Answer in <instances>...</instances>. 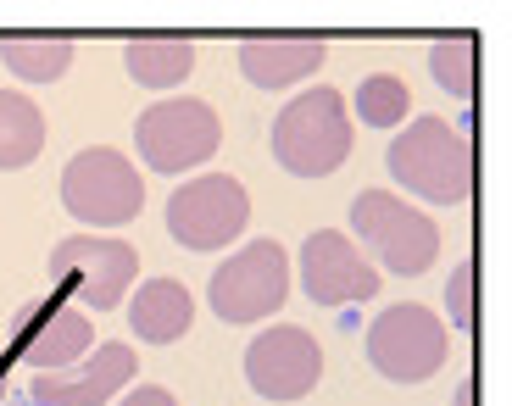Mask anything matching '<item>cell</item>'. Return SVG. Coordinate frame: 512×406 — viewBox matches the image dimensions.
I'll list each match as a JSON object with an SVG mask.
<instances>
[{
    "mask_svg": "<svg viewBox=\"0 0 512 406\" xmlns=\"http://www.w3.org/2000/svg\"><path fill=\"white\" fill-rule=\"evenodd\" d=\"M301 290L318 306H357L379 295V267L340 229H318L301 245Z\"/></svg>",
    "mask_w": 512,
    "mask_h": 406,
    "instance_id": "11",
    "label": "cell"
},
{
    "mask_svg": "<svg viewBox=\"0 0 512 406\" xmlns=\"http://www.w3.org/2000/svg\"><path fill=\"white\" fill-rule=\"evenodd\" d=\"M384 167L407 195L429 206H462L474 195V140L446 117H418L390 140Z\"/></svg>",
    "mask_w": 512,
    "mask_h": 406,
    "instance_id": "1",
    "label": "cell"
},
{
    "mask_svg": "<svg viewBox=\"0 0 512 406\" xmlns=\"http://www.w3.org/2000/svg\"><path fill=\"white\" fill-rule=\"evenodd\" d=\"M112 406H179V401H173V390H162V384H140V390L117 395Z\"/></svg>",
    "mask_w": 512,
    "mask_h": 406,
    "instance_id": "22",
    "label": "cell"
},
{
    "mask_svg": "<svg viewBox=\"0 0 512 406\" xmlns=\"http://www.w3.org/2000/svg\"><path fill=\"white\" fill-rule=\"evenodd\" d=\"M6 368H12V356L0 351V390H6Z\"/></svg>",
    "mask_w": 512,
    "mask_h": 406,
    "instance_id": "23",
    "label": "cell"
},
{
    "mask_svg": "<svg viewBox=\"0 0 512 406\" xmlns=\"http://www.w3.org/2000/svg\"><path fill=\"white\" fill-rule=\"evenodd\" d=\"M245 223H251V195L229 173H195L167 195V234L184 251H223L245 234Z\"/></svg>",
    "mask_w": 512,
    "mask_h": 406,
    "instance_id": "7",
    "label": "cell"
},
{
    "mask_svg": "<svg viewBox=\"0 0 512 406\" xmlns=\"http://www.w3.org/2000/svg\"><path fill=\"white\" fill-rule=\"evenodd\" d=\"M329 62V45L307 34H256L240 39V73L251 89H290L301 78H312Z\"/></svg>",
    "mask_w": 512,
    "mask_h": 406,
    "instance_id": "14",
    "label": "cell"
},
{
    "mask_svg": "<svg viewBox=\"0 0 512 406\" xmlns=\"http://www.w3.org/2000/svg\"><path fill=\"white\" fill-rule=\"evenodd\" d=\"M206 301L223 323H262L290 301V251L279 240H251L212 273Z\"/></svg>",
    "mask_w": 512,
    "mask_h": 406,
    "instance_id": "8",
    "label": "cell"
},
{
    "mask_svg": "<svg viewBox=\"0 0 512 406\" xmlns=\"http://www.w3.org/2000/svg\"><path fill=\"white\" fill-rule=\"evenodd\" d=\"M351 156V112L346 95L329 84L295 95L273 123V162L290 178H329Z\"/></svg>",
    "mask_w": 512,
    "mask_h": 406,
    "instance_id": "2",
    "label": "cell"
},
{
    "mask_svg": "<svg viewBox=\"0 0 512 406\" xmlns=\"http://www.w3.org/2000/svg\"><path fill=\"white\" fill-rule=\"evenodd\" d=\"M368 362L390 384H423L446 368V323L429 306H390L368 329Z\"/></svg>",
    "mask_w": 512,
    "mask_h": 406,
    "instance_id": "9",
    "label": "cell"
},
{
    "mask_svg": "<svg viewBox=\"0 0 512 406\" xmlns=\"http://www.w3.org/2000/svg\"><path fill=\"white\" fill-rule=\"evenodd\" d=\"M123 306H128V334L140 345H173L195 323V295L179 279H140V290H128Z\"/></svg>",
    "mask_w": 512,
    "mask_h": 406,
    "instance_id": "15",
    "label": "cell"
},
{
    "mask_svg": "<svg viewBox=\"0 0 512 406\" xmlns=\"http://www.w3.org/2000/svg\"><path fill=\"white\" fill-rule=\"evenodd\" d=\"M45 151V112L23 89H0V173H17Z\"/></svg>",
    "mask_w": 512,
    "mask_h": 406,
    "instance_id": "17",
    "label": "cell"
},
{
    "mask_svg": "<svg viewBox=\"0 0 512 406\" xmlns=\"http://www.w3.org/2000/svg\"><path fill=\"white\" fill-rule=\"evenodd\" d=\"M12 345L34 373H62L95 351V323H90V312H78L67 301H39L17 318Z\"/></svg>",
    "mask_w": 512,
    "mask_h": 406,
    "instance_id": "13",
    "label": "cell"
},
{
    "mask_svg": "<svg viewBox=\"0 0 512 406\" xmlns=\"http://www.w3.org/2000/svg\"><path fill=\"white\" fill-rule=\"evenodd\" d=\"M245 379L262 401H301L323 379V345L301 323H273L245 345Z\"/></svg>",
    "mask_w": 512,
    "mask_h": 406,
    "instance_id": "10",
    "label": "cell"
},
{
    "mask_svg": "<svg viewBox=\"0 0 512 406\" xmlns=\"http://www.w3.org/2000/svg\"><path fill=\"white\" fill-rule=\"evenodd\" d=\"M457 406H474V384H468V390H462V401Z\"/></svg>",
    "mask_w": 512,
    "mask_h": 406,
    "instance_id": "24",
    "label": "cell"
},
{
    "mask_svg": "<svg viewBox=\"0 0 512 406\" xmlns=\"http://www.w3.org/2000/svg\"><path fill=\"white\" fill-rule=\"evenodd\" d=\"M128 384H134V345L95 340V351L73 368L34 373L28 395H34V406H112L117 390H128Z\"/></svg>",
    "mask_w": 512,
    "mask_h": 406,
    "instance_id": "12",
    "label": "cell"
},
{
    "mask_svg": "<svg viewBox=\"0 0 512 406\" xmlns=\"http://www.w3.org/2000/svg\"><path fill=\"white\" fill-rule=\"evenodd\" d=\"M134 145H140V162L151 173L179 178L190 167H206L223 145V123L218 112L195 95H173V101H156L151 112H140L134 123Z\"/></svg>",
    "mask_w": 512,
    "mask_h": 406,
    "instance_id": "6",
    "label": "cell"
},
{
    "mask_svg": "<svg viewBox=\"0 0 512 406\" xmlns=\"http://www.w3.org/2000/svg\"><path fill=\"white\" fill-rule=\"evenodd\" d=\"M140 279V251L106 234H67L51 251V284L78 312H117Z\"/></svg>",
    "mask_w": 512,
    "mask_h": 406,
    "instance_id": "4",
    "label": "cell"
},
{
    "mask_svg": "<svg viewBox=\"0 0 512 406\" xmlns=\"http://www.w3.org/2000/svg\"><path fill=\"white\" fill-rule=\"evenodd\" d=\"M351 234H357V251L379 256L384 273H396V279H418L429 273L440 256V229L429 212H412L401 195L390 190H362L351 201Z\"/></svg>",
    "mask_w": 512,
    "mask_h": 406,
    "instance_id": "3",
    "label": "cell"
},
{
    "mask_svg": "<svg viewBox=\"0 0 512 406\" xmlns=\"http://www.w3.org/2000/svg\"><path fill=\"white\" fill-rule=\"evenodd\" d=\"M78 45L73 39H51V34H17V39H0V62H6V73L23 78V84H56V78H67V67H73Z\"/></svg>",
    "mask_w": 512,
    "mask_h": 406,
    "instance_id": "18",
    "label": "cell"
},
{
    "mask_svg": "<svg viewBox=\"0 0 512 406\" xmlns=\"http://www.w3.org/2000/svg\"><path fill=\"white\" fill-rule=\"evenodd\" d=\"M62 206L78 217V223H90L95 234L101 229H123L134 223L145 206V178L140 167L128 162L123 151L112 145H90V151H78L62 173Z\"/></svg>",
    "mask_w": 512,
    "mask_h": 406,
    "instance_id": "5",
    "label": "cell"
},
{
    "mask_svg": "<svg viewBox=\"0 0 512 406\" xmlns=\"http://www.w3.org/2000/svg\"><path fill=\"white\" fill-rule=\"evenodd\" d=\"M123 67L140 89H179L195 73V45L190 39H167V34L134 39L123 51Z\"/></svg>",
    "mask_w": 512,
    "mask_h": 406,
    "instance_id": "16",
    "label": "cell"
},
{
    "mask_svg": "<svg viewBox=\"0 0 512 406\" xmlns=\"http://www.w3.org/2000/svg\"><path fill=\"white\" fill-rule=\"evenodd\" d=\"M479 267L474 262H457V273H451V284H446V312H451V329L457 334H474V323H479Z\"/></svg>",
    "mask_w": 512,
    "mask_h": 406,
    "instance_id": "21",
    "label": "cell"
},
{
    "mask_svg": "<svg viewBox=\"0 0 512 406\" xmlns=\"http://www.w3.org/2000/svg\"><path fill=\"white\" fill-rule=\"evenodd\" d=\"M429 73L446 95L474 101V78H479V39L474 34H446L429 45Z\"/></svg>",
    "mask_w": 512,
    "mask_h": 406,
    "instance_id": "19",
    "label": "cell"
},
{
    "mask_svg": "<svg viewBox=\"0 0 512 406\" xmlns=\"http://www.w3.org/2000/svg\"><path fill=\"white\" fill-rule=\"evenodd\" d=\"M412 112V89L396 73H373L357 84V117L362 128H401Z\"/></svg>",
    "mask_w": 512,
    "mask_h": 406,
    "instance_id": "20",
    "label": "cell"
}]
</instances>
